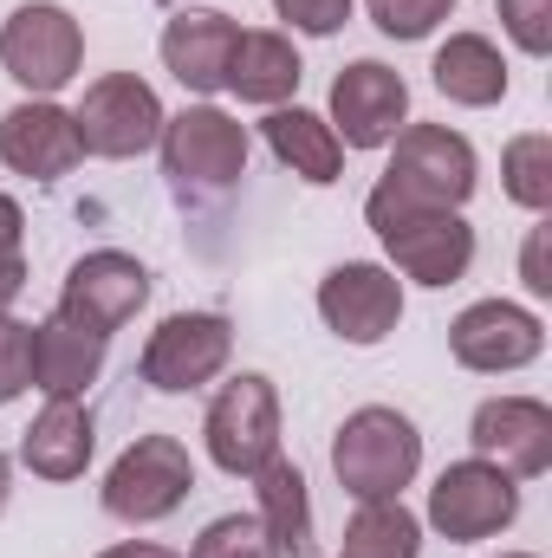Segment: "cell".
I'll return each instance as SVG.
<instances>
[{"instance_id": "17", "label": "cell", "mask_w": 552, "mask_h": 558, "mask_svg": "<svg viewBox=\"0 0 552 558\" xmlns=\"http://www.w3.org/2000/svg\"><path fill=\"white\" fill-rule=\"evenodd\" d=\"M235 39L241 26L221 13V7H189V13H169L163 26V65L182 92L195 98H215L228 92V59H235Z\"/></svg>"}, {"instance_id": "31", "label": "cell", "mask_w": 552, "mask_h": 558, "mask_svg": "<svg viewBox=\"0 0 552 558\" xmlns=\"http://www.w3.org/2000/svg\"><path fill=\"white\" fill-rule=\"evenodd\" d=\"M547 247H552V228L540 221V228L527 234V247H520V279H527V292H533V299H547V292H552V260H547Z\"/></svg>"}, {"instance_id": "26", "label": "cell", "mask_w": 552, "mask_h": 558, "mask_svg": "<svg viewBox=\"0 0 552 558\" xmlns=\"http://www.w3.org/2000/svg\"><path fill=\"white\" fill-rule=\"evenodd\" d=\"M189 558H286L274 546V533L254 520V513H221L202 526V539L189 546Z\"/></svg>"}, {"instance_id": "12", "label": "cell", "mask_w": 552, "mask_h": 558, "mask_svg": "<svg viewBox=\"0 0 552 558\" xmlns=\"http://www.w3.org/2000/svg\"><path fill=\"white\" fill-rule=\"evenodd\" d=\"M448 351L461 371L501 377V371H527L547 351V318L514 305V299H475L455 325H448Z\"/></svg>"}, {"instance_id": "19", "label": "cell", "mask_w": 552, "mask_h": 558, "mask_svg": "<svg viewBox=\"0 0 552 558\" xmlns=\"http://www.w3.org/2000/svg\"><path fill=\"white\" fill-rule=\"evenodd\" d=\"M105 351H111V338L72 325L65 312H52L46 325H33V390H46V397H85L105 377Z\"/></svg>"}, {"instance_id": "3", "label": "cell", "mask_w": 552, "mask_h": 558, "mask_svg": "<svg viewBox=\"0 0 552 558\" xmlns=\"http://www.w3.org/2000/svg\"><path fill=\"white\" fill-rule=\"evenodd\" d=\"M163 175L176 195H228L248 175V124L228 118L221 105H189L176 118H163Z\"/></svg>"}, {"instance_id": "28", "label": "cell", "mask_w": 552, "mask_h": 558, "mask_svg": "<svg viewBox=\"0 0 552 558\" xmlns=\"http://www.w3.org/2000/svg\"><path fill=\"white\" fill-rule=\"evenodd\" d=\"M33 390V325H20L13 312H0V410Z\"/></svg>"}, {"instance_id": "11", "label": "cell", "mask_w": 552, "mask_h": 558, "mask_svg": "<svg viewBox=\"0 0 552 558\" xmlns=\"http://www.w3.org/2000/svg\"><path fill=\"white\" fill-rule=\"evenodd\" d=\"M332 137L345 149H384L410 124V85L404 72H391L384 59H351L332 78Z\"/></svg>"}, {"instance_id": "30", "label": "cell", "mask_w": 552, "mask_h": 558, "mask_svg": "<svg viewBox=\"0 0 552 558\" xmlns=\"http://www.w3.org/2000/svg\"><path fill=\"white\" fill-rule=\"evenodd\" d=\"M274 13L292 33H305V39H332L351 20V0H274Z\"/></svg>"}, {"instance_id": "33", "label": "cell", "mask_w": 552, "mask_h": 558, "mask_svg": "<svg viewBox=\"0 0 552 558\" xmlns=\"http://www.w3.org/2000/svg\"><path fill=\"white\" fill-rule=\"evenodd\" d=\"M20 228H26V215H20V202L0 189V247H20Z\"/></svg>"}, {"instance_id": "8", "label": "cell", "mask_w": 552, "mask_h": 558, "mask_svg": "<svg viewBox=\"0 0 552 558\" xmlns=\"http://www.w3.org/2000/svg\"><path fill=\"white\" fill-rule=\"evenodd\" d=\"M189 487H195L189 448L176 435H137L105 474V513L124 526H156L189 500Z\"/></svg>"}, {"instance_id": "16", "label": "cell", "mask_w": 552, "mask_h": 558, "mask_svg": "<svg viewBox=\"0 0 552 558\" xmlns=\"http://www.w3.org/2000/svg\"><path fill=\"white\" fill-rule=\"evenodd\" d=\"M79 124L65 105L52 98H20L7 118H0V162L13 175H33V182H59L79 169Z\"/></svg>"}, {"instance_id": "7", "label": "cell", "mask_w": 552, "mask_h": 558, "mask_svg": "<svg viewBox=\"0 0 552 558\" xmlns=\"http://www.w3.org/2000/svg\"><path fill=\"white\" fill-rule=\"evenodd\" d=\"M481 182V162H475V143L448 124H404L391 137V169H384V189H397L404 202L422 208H461Z\"/></svg>"}, {"instance_id": "5", "label": "cell", "mask_w": 552, "mask_h": 558, "mask_svg": "<svg viewBox=\"0 0 552 558\" xmlns=\"http://www.w3.org/2000/svg\"><path fill=\"white\" fill-rule=\"evenodd\" d=\"M202 441H208V461L235 481H254L267 461L279 454V390L274 377L261 371H241L235 384L215 390L208 416H202Z\"/></svg>"}, {"instance_id": "21", "label": "cell", "mask_w": 552, "mask_h": 558, "mask_svg": "<svg viewBox=\"0 0 552 558\" xmlns=\"http://www.w3.org/2000/svg\"><path fill=\"white\" fill-rule=\"evenodd\" d=\"M299 78H305V65H299V52H292V39H286V33H274V26H254V33H241V39H235V59H228V92H235L241 105L279 111V105L299 92Z\"/></svg>"}, {"instance_id": "34", "label": "cell", "mask_w": 552, "mask_h": 558, "mask_svg": "<svg viewBox=\"0 0 552 558\" xmlns=\"http://www.w3.org/2000/svg\"><path fill=\"white\" fill-rule=\"evenodd\" d=\"M98 558H182V553H169L156 539H124V546H111V553H98Z\"/></svg>"}, {"instance_id": "29", "label": "cell", "mask_w": 552, "mask_h": 558, "mask_svg": "<svg viewBox=\"0 0 552 558\" xmlns=\"http://www.w3.org/2000/svg\"><path fill=\"white\" fill-rule=\"evenodd\" d=\"M494 7H501L507 39H514L527 59H547L552 52V0H494Z\"/></svg>"}, {"instance_id": "4", "label": "cell", "mask_w": 552, "mask_h": 558, "mask_svg": "<svg viewBox=\"0 0 552 558\" xmlns=\"http://www.w3.org/2000/svg\"><path fill=\"white\" fill-rule=\"evenodd\" d=\"M0 65L26 98H52L85 65V26L59 0H26L0 26Z\"/></svg>"}, {"instance_id": "6", "label": "cell", "mask_w": 552, "mask_h": 558, "mask_svg": "<svg viewBox=\"0 0 552 558\" xmlns=\"http://www.w3.org/2000/svg\"><path fill=\"white\" fill-rule=\"evenodd\" d=\"M163 118H169V111H163L156 85L137 78V72H105V78H92L85 98H79V111H72L79 149H85V156H105V162H131L143 149H156Z\"/></svg>"}, {"instance_id": "18", "label": "cell", "mask_w": 552, "mask_h": 558, "mask_svg": "<svg viewBox=\"0 0 552 558\" xmlns=\"http://www.w3.org/2000/svg\"><path fill=\"white\" fill-rule=\"evenodd\" d=\"M92 448H98V422L79 397H46V410L20 435V461L39 481H79L92 468Z\"/></svg>"}, {"instance_id": "32", "label": "cell", "mask_w": 552, "mask_h": 558, "mask_svg": "<svg viewBox=\"0 0 552 558\" xmlns=\"http://www.w3.org/2000/svg\"><path fill=\"white\" fill-rule=\"evenodd\" d=\"M20 292H26V254L20 247H0V312H13Z\"/></svg>"}, {"instance_id": "24", "label": "cell", "mask_w": 552, "mask_h": 558, "mask_svg": "<svg viewBox=\"0 0 552 558\" xmlns=\"http://www.w3.org/2000/svg\"><path fill=\"white\" fill-rule=\"evenodd\" d=\"M338 558H422V520L404 500H358Z\"/></svg>"}, {"instance_id": "14", "label": "cell", "mask_w": 552, "mask_h": 558, "mask_svg": "<svg viewBox=\"0 0 552 558\" xmlns=\"http://www.w3.org/2000/svg\"><path fill=\"white\" fill-rule=\"evenodd\" d=\"M319 318L345 344L371 351L404 318V279L391 274V267H377V260H345V267H332V274L319 279Z\"/></svg>"}, {"instance_id": "10", "label": "cell", "mask_w": 552, "mask_h": 558, "mask_svg": "<svg viewBox=\"0 0 552 558\" xmlns=\"http://www.w3.org/2000/svg\"><path fill=\"white\" fill-rule=\"evenodd\" d=\"M235 357V325L221 312H169L143 344V384L163 397H189L215 384Z\"/></svg>"}, {"instance_id": "23", "label": "cell", "mask_w": 552, "mask_h": 558, "mask_svg": "<svg viewBox=\"0 0 552 558\" xmlns=\"http://www.w3.org/2000/svg\"><path fill=\"white\" fill-rule=\"evenodd\" d=\"M254 494H261V507H254V520L274 533V546L286 558H312L319 546V526H312V500H305V474L292 468V461H267L261 474H254Z\"/></svg>"}, {"instance_id": "25", "label": "cell", "mask_w": 552, "mask_h": 558, "mask_svg": "<svg viewBox=\"0 0 552 558\" xmlns=\"http://www.w3.org/2000/svg\"><path fill=\"white\" fill-rule=\"evenodd\" d=\"M501 182H507V195H514L527 215H547L552 208V137L547 131H527V137L507 143Z\"/></svg>"}, {"instance_id": "15", "label": "cell", "mask_w": 552, "mask_h": 558, "mask_svg": "<svg viewBox=\"0 0 552 558\" xmlns=\"http://www.w3.org/2000/svg\"><path fill=\"white\" fill-rule=\"evenodd\" d=\"M468 441L481 461H494L501 474L514 481H540L552 468V410L540 397H488L475 422H468Z\"/></svg>"}, {"instance_id": "35", "label": "cell", "mask_w": 552, "mask_h": 558, "mask_svg": "<svg viewBox=\"0 0 552 558\" xmlns=\"http://www.w3.org/2000/svg\"><path fill=\"white\" fill-rule=\"evenodd\" d=\"M7 494H13V468H7V454H0V513H7Z\"/></svg>"}, {"instance_id": "20", "label": "cell", "mask_w": 552, "mask_h": 558, "mask_svg": "<svg viewBox=\"0 0 552 558\" xmlns=\"http://www.w3.org/2000/svg\"><path fill=\"white\" fill-rule=\"evenodd\" d=\"M429 72H435V92L448 105H461V111H488V105L507 98V59H501V46L488 33H448L435 46Z\"/></svg>"}, {"instance_id": "27", "label": "cell", "mask_w": 552, "mask_h": 558, "mask_svg": "<svg viewBox=\"0 0 552 558\" xmlns=\"http://www.w3.org/2000/svg\"><path fill=\"white\" fill-rule=\"evenodd\" d=\"M364 7H371L384 39H429L455 13V0H364Z\"/></svg>"}, {"instance_id": "13", "label": "cell", "mask_w": 552, "mask_h": 558, "mask_svg": "<svg viewBox=\"0 0 552 558\" xmlns=\"http://www.w3.org/2000/svg\"><path fill=\"white\" fill-rule=\"evenodd\" d=\"M149 299V267L124 247H98L85 260H72V274L59 286V312L98 338H111L118 325H131Z\"/></svg>"}, {"instance_id": "22", "label": "cell", "mask_w": 552, "mask_h": 558, "mask_svg": "<svg viewBox=\"0 0 552 558\" xmlns=\"http://www.w3.org/2000/svg\"><path fill=\"white\" fill-rule=\"evenodd\" d=\"M261 137H267V149H274L299 182H312V189H332V182L345 175V143L332 137V124H325L319 111H305V105L267 111Z\"/></svg>"}, {"instance_id": "2", "label": "cell", "mask_w": 552, "mask_h": 558, "mask_svg": "<svg viewBox=\"0 0 552 558\" xmlns=\"http://www.w3.org/2000/svg\"><path fill=\"white\" fill-rule=\"evenodd\" d=\"M332 474L351 500H404L416 474H422V435L404 410L391 403H364L338 422L332 435Z\"/></svg>"}, {"instance_id": "36", "label": "cell", "mask_w": 552, "mask_h": 558, "mask_svg": "<svg viewBox=\"0 0 552 558\" xmlns=\"http://www.w3.org/2000/svg\"><path fill=\"white\" fill-rule=\"evenodd\" d=\"M501 558H533V553H501Z\"/></svg>"}, {"instance_id": "9", "label": "cell", "mask_w": 552, "mask_h": 558, "mask_svg": "<svg viewBox=\"0 0 552 558\" xmlns=\"http://www.w3.org/2000/svg\"><path fill=\"white\" fill-rule=\"evenodd\" d=\"M520 520V481L501 474L494 461H455L435 474L429 487V526L448 539V546H475V539H494Z\"/></svg>"}, {"instance_id": "1", "label": "cell", "mask_w": 552, "mask_h": 558, "mask_svg": "<svg viewBox=\"0 0 552 558\" xmlns=\"http://www.w3.org/2000/svg\"><path fill=\"white\" fill-rule=\"evenodd\" d=\"M364 221L384 241L391 274L416 279V286H455L475 267V228L461 221V208H422L377 182L364 195Z\"/></svg>"}]
</instances>
